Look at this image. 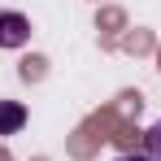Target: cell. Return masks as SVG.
Returning a JSON list of instances; mask_svg holds the SVG:
<instances>
[{
	"label": "cell",
	"instance_id": "cell-4",
	"mask_svg": "<svg viewBox=\"0 0 161 161\" xmlns=\"http://www.w3.org/2000/svg\"><path fill=\"white\" fill-rule=\"evenodd\" d=\"M118 161H153L148 153H135V157H118Z\"/></svg>",
	"mask_w": 161,
	"mask_h": 161
},
{
	"label": "cell",
	"instance_id": "cell-2",
	"mask_svg": "<svg viewBox=\"0 0 161 161\" xmlns=\"http://www.w3.org/2000/svg\"><path fill=\"white\" fill-rule=\"evenodd\" d=\"M26 126V109L18 100H0V135H18Z\"/></svg>",
	"mask_w": 161,
	"mask_h": 161
},
{
	"label": "cell",
	"instance_id": "cell-3",
	"mask_svg": "<svg viewBox=\"0 0 161 161\" xmlns=\"http://www.w3.org/2000/svg\"><path fill=\"white\" fill-rule=\"evenodd\" d=\"M144 153H148L153 161H161V118L148 126V135H144Z\"/></svg>",
	"mask_w": 161,
	"mask_h": 161
},
{
	"label": "cell",
	"instance_id": "cell-1",
	"mask_svg": "<svg viewBox=\"0 0 161 161\" xmlns=\"http://www.w3.org/2000/svg\"><path fill=\"white\" fill-rule=\"evenodd\" d=\"M31 39V22L22 13H0V48H22Z\"/></svg>",
	"mask_w": 161,
	"mask_h": 161
}]
</instances>
